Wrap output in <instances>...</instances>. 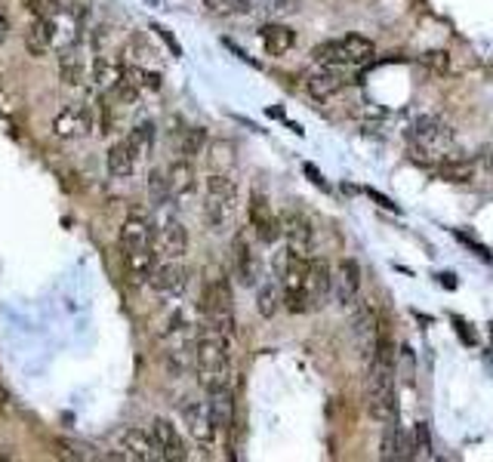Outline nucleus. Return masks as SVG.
<instances>
[{"label":"nucleus","instance_id":"obj_1","mask_svg":"<svg viewBox=\"0 0 493 462\" xmlns=\"http://www.w3.org/2000/svg\"><path fill=\"white\" fill-rule=\"evenodd\" d=\"M364 404L370 419L376 423H395L398 419V398H395V343L385 330H376L374 348H370L367 379H364Z\"/></svg>","mask_w":493,"mask_h":462},{"label":"nucleus","instance_id":"obj_2","mask_svg":"<svg viewBox=\"0 0 493 462\" xmlns=\"http://www.w3.org/2000/svg\"><path fill=\"white\" fill-rule=\"evenodd\" d=\"M195 373L198 383L213 392V388L229 385L231 379V336L222 330L204 327L195 343Z\"/></svg>","mask_w":493,"mask_h":462},{"label":"nucleus","instance_id":"obj_3","mask_svg":"<svg viewBox=\"0 0 493 462\" xmlns=\"http://www.w3.org/2000/svg\"><path fill=\"white\" fill-rule=\"evenodd\" d=\"M407 142H410V151H414L419 160L438 164L444 154H447L450 142H454V127H450L447 120H441L438 115H423L407 129Z\"/></svg>","mask_w":493,"mask_h":462},{"label":"nucleus","instance_id":"obj_4","mask_svg":"<svg viewBox=\"0 0 493 462\" xmlns=\"http://www.w3.org/2000/svg\"><path fill=\"white\" fill-rule=\"evenodd\" d=\"M234 210H238V185L231 176L213 173L207 176L204 185V222L210 231H225L234 222Z\"/></svg>","mask_w":493,"mask_h":462},{"label":"nucleus","instance_id":"obj_5","mask_svg":"<svg viewBox=\"0 0 493 462\" xmlns=\"http://www.w3.org/2000/svg\"><path fill=\"white\" fill-rule=\"evenodd\" d=\"M374 53H376V46L361 35L327 40V44H318L312 50L318 65H336V68H358V65L374 59Z\"/></svg>","mask_w":493,"mask_h":462},{"label":"nucleus","instance_id":"obj_6","mask_svg":"<svg viewBox=\"0 0 493 462\" xmlns=\"http://www.w3.org/2000/svg\"><path fill=\"white\" fill-rule=\"evenodd\" d=\"M200 314H204V327L222 330L231 336L234 314H231V287L225 278H213L200 293Z\"/></svg>","mask_w":493,"mask_h":462},{"label":"nucleus","instance_id":"obj_7","mask_svg":"<svg viewBox=\"0 0 493 462\" xmlns=\"http://www.w3.org/2000/svg\"><path fill=\"white\" fill-rule=\"evenodd\" d=\"M305 269H309V256L290 253L281 265V293H284V308L293 314L309 312V299H305Z\"/></svg>","mask_w":493,"mask_h":462},{"label":"nucleus","instance_id":"obj_8","mask_svg":"<svg viewBox=\"0 0 493 462\" xmlns=\"http://www.w3.org/2000/svg\"><path fill=\"white\" fill-rule=\"evenodd\" d=\"M330 293H334V272L324 259H309V269H305V299H309V312L327 305Z\"/></svg>","mask_w":493,"mask_h":462},{"label":"nucleus","instance_id":"obj_9","mask_svg":"<svg viewBox=\"0 0 493 462\" xmlns=\"http://www.w3.org/2000/svg\"><path fill=\"white\" fill-rule=\"evenodd\" d=\"M120 250L124 253H142V250H155V225L149 216L130 213L120 225ZM158 253V250H155Z\"/></svg>","mask_w":493,"mask_h":462},{"label":"nucleus","instance_id":"obj_10","mask_svg":"<svg viewBox=\"0 0 493 462\" xmlns=\"http://www.w3.org/2000/svg\"><path fill=\"white\" fill-rule=\"evenodd\" d=\"M149 432H151V437H155V447H158V453H160V459H167V462L189 459V447H185L180 428L169 423V419H164V416L151 419Z\"/></svg>","mask_w":493,"mask_h":462},{"label":"nucleus","instance_id":"obj_11","mask_svg":"<svg viewBox=\"0 0 493 462\" xmlns=\"http://www.w3.org/2000/svg\"><path fill=\"white\" fill-rule=\"evenodd\" d=\"M349 84V68H336V65H318L309 77H305V90H309L314 99H334L339 90H345Z\"/></svg>","mask_w":493,"mask_h":462},{"label":"nucleus","instance_id":"obj_12","mask_svg":"<svg viewBox=\"0 0 493 462\" xmlns=\"http://www.w3.org/2000/svg\"><path fill=\"white\" fill-rule=\"evenodd\" d=\"M149 283L164 296H182L185 287H189V269L182 265V259H164V262L155 265Z\"/></svg>","mask_w":493,"mask_h":462},{"label":"nucleus","instance_id":"obj_13","mask_svg":"<svg viewBox=\"0 0 493 462\" xmlns=\"http://www.w3.org/2000/svg\"><path fill=\"white\" fill-rule=\"evenodd\" d=\"M250 225H253V234L262 244H274L278 238H284V234H281V219L274 216L265 194H253V198H250Z\"/></svg>","mask_w":493,"mask_h":462},{"label":"nucleus","instance_id":"obj_14","mask_svg":"<svg viewBox=\"0 0 493 462\" xmlns=\"http://www.w3.org/2000/svg\"><path fill=\"white\" fill-rule=\"evenodd\" d=\"M182 423L189 428V435L195 437L198 444H213V435L220 432L213 423V413H210V404L204 401H185L182 404Z\"/></svg>","mask_w":493,"mask_h":462},{"label":"nucleus","instance_id":"obj_15","mask_svg":"<svg viewBox=\"0 0 493 462\" xmlns=\"http://www.w3.org/2000/svg\"><path fill=\"white\" fill-rule=\"evenodd\" d=\"M281 234L287 238V244L293 253H303L309 256L312 247H314V229L312 222L305 219L299 210H287L284 216H281Z\"/></svg>","mask_w":493,"mask_h":462},{"label":"nucleus","instance_id":"obj_16","mask_svg":"<svg viewBox=\"0 0 493 462\" xmlns=\"http://www.w3.org/2000/svg\"><path fill=\"white\" fill-rule=\"evenodd\" d=\"M93 129V115L84 105H66L59 108V115L53 118V133L59 139H80Z\"/></svg>","mask_w":493,"mask_h":462},{"label":"nucleus","instance_id":"obj_17","mask_svg":"<svg viewBox=\"0 0 493 462\" xmlns=\"http://www.w3.org/2000/svg\"><path fill=\"white\" fill-rule=\"evenodd\" d=\"M155 250L158 259H182L189 253V231L180 219H167L155 231Z\"/></svg>","mask_w":493,"mask_h":462},{"label":"nucleus","instance_id":"obj_18","mask_svg":"<svg viewBox=\"0 0 493 462\" xmlns=\"http://www.w3.org/2000/svg\"><path fill=\"white\" fill-rule=\"evenodd\" d=\"M231 269H234V278H238L244 287H256L260 283V259H256L253 247H250L247 234H238L234 238V247H231Z\"/></svg>","mask_w":493,"mask_h":462},{"label":"nucleus","instance_id":"obj_19","mask_svg":"<svg viewBox=\"0 0 493 462\" xmlns=\"http://www.w3.org/2000/svg\"><path fill=\"white\" fill-rule=\"evenodd\" d=\"M118 447L124 450L127 459H139V462L160 459L155 437H151V432H142V428H124V432L118 435Z\"/></svg>","mask_w":493,"mask_h":462},{"label":"nucleus","instance_id":"obj_20","mask_svg":"<svg viewBox=\"0 0 493 462\" xmlns=\"http://www.w3.org/2000/svg\"><path fill=\"white\" fill-rule=\"evenodd\" d=\"M358 290H361V269L354 259H343L339 269L334 274V293L339 299V305L352 308L358 303Z\"/></svg>","mask_w":493,"mask_h":462},{"label":"nucleus","instance_id":"obj_21","mask_svg":"<svg viewBox=\"0 0 493 462\" xmlns=\"http://www.w3.org/2000/svg\"><path fill=\"white\" fill-rule=\"evenodd\" d=\"M90 77L102 93H111L127 77V65L115 59V56H96L90 65Z\"/></svg>","mask_w":493,"mask_h":462},{"label":"nucleus","instance_id":"obj_22","mask_svg":"<svg viewBox=\"0 0 493 462\" xmlns=\"http://www.w3.org/2000/svg\"><path fill=\"white\" fill-rule=\"evenodd\" d=\"M167 182H169V194H173V198H189V194L198 189V173L195 167H191V160L189 158L173 160L167 169Z\"/></svg>","mask_w":493,"mask_h":462},{"label":"nucleus","instance_id":"obj_23","mask_svg":"<svg viewBox=\"0 0 493 462\" xmlns=\"http://www.w3.org/2000/svg\"><path fill=\"white\" fill-rule=\"evenodd\" d=\"M383 459H414L416 457V447L407 441V435L401 432L398 419L395 423H385V432H383Z\"/></svg>","mask_w":493,"mask_h":462},{"label":"nucleus","instance_id":"obj_24","mask_svg":"<svg viewBox=\"0 0 493 462\" xmlns=\"http://www.w3.org/2000/svg\"><path fill=\"white\" fill-rule=\"evenodd\" d=\"M53 19L50 15H35V22H31V28L26 31V46L31 56H46L53 50Z\"/></svg>","mask_w":493,"mask_h":462},{"label":"nucleus","instance_id":"obj_25","mask_svg":"<svg viewBox=\"0 0 493 462\" xmlns=\"http://www.w3.org/2000/svg\"><path fill=\"white\" fill-rule=\"evenodd\" d=\"M136 160H139V151L133 149V142L120 139L108 149V173L118 176V180H127V176H133Z\"/></svg>","mask_w":493,"mask_h":462},{"label":"nucleus","instance_id":"obj_26","mask_svg":"<svg viewBox=\"0 0 493 462\" xmlns=\"http://www.w3.org/2000/svg\"><path fill=\"white\" fill-rule=\"evenodd\" d=\"M281 303H284L281 281L272 278V274H262L260 283H256V308H260V314H262V318H274Z\"/></svg>","mask_w":493,"mask_h":462},{"label":"nucleus","instance_id":"obj_27","mask_svg":"<svg viewBox=\"0 0 493 462\" xmlns=\"http://www.w3.org/2000/svg\"><path fill=\"white\" fill-rule=\"evenodd\" d=\"M260 40H262V46L269 56H287L290 50H293L296 35L287 26H281V22H269V26H262Z\"/></svg>","mask_w":493,"mask_h":462},{"label":"nucleus","instance_id":"obj_28","mask_svg":"<svg viewBox=\"0 0 493 462\" xmlns=\"http://www.w3.org/2000/svg\"><path fill=\"white\" fill-rule=\"evenodd\" d=\"M207 404H210V413H213L216 428H231V423H234V395H231V388L229 385L213 388Z\"/></svg>","mask_w":493,"mask_h":462},{"label":"nucleus","instance_id":"obj_29","mask_svg":"<svg viewBox=\"0 0 493 462\" xmlns=\"http://www.w3.org/2000/svg\"><path fill=\"white\" fill-rule=\"evenodd\" d=\"M158 46L151 44L145 35H133L127 40V62L142 65V68H158Z\"/></svg>","mask_w":493,"mask_h":462},{"label":"nucleus","instance_id":"obj_30","mask_svg":"<svg viewBox=\"0 0 493 462\" xmlns=\"http://www.w3.org/2000/svg\"><path fill=\"white\" fill-rule=\"evenodd\" d=\"M438 176L447 182H472L475 180V160H468V158L438 160Z\"/></svg>","mask_w":493,"mask_h":462},{"label":"nucleus","instance_id":"obj_31","mask_svg":"<svg viewBox=\"0 0 493 462\" xmlns=\"http://www.w3.org/2000/svg\"><path fill=\"white\" fill-rule=\"evenodd\" d=\"M127 80H130V84L139 93H158L160 90L158 68H142V65H130V62H127Z\"/></svg>","mask_w":493,"mask_h":462},{"label":"nucleus","instance_id":"obj_32","mask_svg":"<svg viewBox=\"0 0 493 462\" xmlns=\"http://www.w3.org/2000/svg\"><path fill=\"white\" fill-rule=\"evenodd\" d=\"M59 71H62V80H66L68 87H80L87 80V65L80 62L77 50H66V53H62Z\"/></svg>","mask_w":493,"mask_h":462},{"label":"nucleus","instance_id":"obj_33","mask_svg":"<svg viewBox=\"0 0 493 462\" xmlns=\"http://www.w3.org/2000/svg\"><path fill=\"white\" fill-rule=\"evenodd\" d=\"M127 139L133 142V149L139 151V158H145V154L155 149V124H151V120H139V124L130 129Z\"/></svg>","mask_w":493,"mask_h":462},{"label":"nucleus","instance_id":"obj_34","mask_svg":"<svg viewBox=\"0 0 493 462\" xmlns=\"http://www.w3.org/2000/svg\"><path fill=\"white\" fill-rule=\"evenodd\" d=\"M207 13L213 15H238V13H250L256 6V0H204Z\"/></svg>","mask_w":493,"mask_h":462},{"label":"nucleus","instance_id":"obj_35","mask_svg":"<svg viewBox=\"0 0 493 462\" xmlns=\"http://www.w3.org/2000/svg\"><path fill=\"white\" fill-rule=\"evenodd\" d=\"M204 142H207V133L200 127H191L189 133H185V139H182V158H195V154H200V149H204Z\"/></svg>","mask_w":493,"mask_h":462},{"label":"nucleus","instance_id":"obj_36","mask_svg":"<svg viewBox=\"0 0 493 462\" xmlns=\"http://www.w3.org/2000/svg\"><path fill=\"white\" fill-rule=\"evenodd\" d=\"M296 4L299 0H269V6H256V13H265V15H272V19H281V15L296 13Z\"/></svg>","mask_w":493,"mask_h":462},{"label":"nucleus","instance_id":"obj_37","mask_svg":"<svg viewBox=\"0 0 493 462\" xmlns=\"http://www.w3.org/2000/svg\"><path fill=\"white\" fill-rule=\"evenodd\" d=\"M414 447H416V457H432V437H428L426 423L414 426Z\"/></svg>","mask_w":493,"mask_h":462},{"label":"nucleus","instance_id":"obj_38","mask_svg":"<svg viewBox=\"0 0 493 462\" xmlns=\"http://www.w3.org/2000/svg\"><path fill=\"white\" fill-rule=\"evenodd\" d=\"M423 65H426V68H432V71H438V75H444V71L450 68V56L441 53V50H432V53L423 56Z\"/></svg>","mask_w":493,"mask_h":462},{"label":"nucleus","instance_id":"obj_39","mask_svg":"<svg viewBox=\"0 0 493 462\" xmlns=\"http://www.w3.org/2000/svg\"><path fill=\"white\" fill-rule=\"evenodd\" d=\"M155 31H158V35H160V37H164V40H167V44H169V50H173L176 56H182V46H180V44H176V40H173V37H169V31H167V28H160V26H155Z\"/></svg>","mask_w":493,"mask_h":462},{"label":"nucleus","instance_id":"obj_40","mask_svg":"<svg viewBox=\"0 0 493 462\" xmlns=\"http://www.w3.org/2000/svg\"><path fill=\"white\" fill-rule=\"evenodd\" d=\"M305 173H309V176H312V180H314V185H318V189H327V182H324V180H321V176H318V169H314L312 164H305Z\"/></svg>","mask_w":493,"mask_h":462},{"label":"nucleus","instance_id":"obj_41","mask_svg":"<svg viewBox=\"0 0 493 462\" xmlns=\"http://www.w3.org/2000/svg\"><path fill=\"white\" fill-rule=\"evenodd\" d=\"M6 37H10V22H6V15L0 13V44H4Z\"/></svg>","mask_w":493,"mask_h":462},{"label":"nucleus","instance_id":"obj_42","mask_svg":"<svg viewBox=\"0 0 493 462\" xmlns=\"http://www.w3.org/2000/svg\"><path fill=\"white\" fill-rule=\"evenodd\" d=\"M145 4H151V6H164V0H145Z\"/></svg>","mask_w":493,"mask_h":462},{"label":"nucleus","instance_id":"obj_43","mask_svg":"<svg viewBox=\"0 0 493 462\" xmlns=\"http://www.w3.org/2000/svg\"><path fill=\"white\" fill-rule=\"evenodd\" d=\"M490 334H493V323H490Z\"/></svg>","mask_w":493,"mask_h":462}]
</instances>
